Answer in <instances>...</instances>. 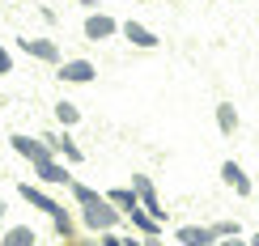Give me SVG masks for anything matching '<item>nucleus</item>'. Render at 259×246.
<instances>
[{
	"mask_svg": "<svg viewBox=\"0 0 259 246\" xmlns=\"http://www.w3.org/2000/svg\"><path fill=\"white\" fill-rule=\"evenodd\" d=\"M217 132L221 136L238 132V106H234V102H217Z\"/></svg>",
	"mask_w": 259,
	"mask_h": 246,
	"instance_id": "obj_16",
	"label": "nucleus"
},
{
	"mask_svg": "<svg viewBox=\"0 0 259 246\" xmlns=\"http://www.w3.org/2000/svg\"><path fill=\"white\" fill-rule=\"evenodd\" d=\"M72 187V200H77V208H81V221H85V229H94V233H106V229H115L119 225V217L123 212L106 200V191H94V187H85V183H68Z\"/></svg>",
	"mask_w": 259,
	"mask_h": 246,
	"instance_id": "obj_1",
	"label": "nucleus"
},
{
	"mask_svg": "<svg viewBox=\"0 0 259 246\" xmlns=\"http://www.w3.org/2000/svg\"><path fill=\"white\" fill-rule=\"evenodd\" d=\"M17 47L21 51H26V56L30 60H42V64H56V68H60V47H56V42H51V38H17Z\"/></svg>",
	"mask_w": 259,
	"mask_h": 246,
	"instance_id": "obj_9",
	"label": "nucleus"
},
{
	"mask_svg": "<svg viewBox=\"0 0 259 246\" xmlns=\"http://www.w3.org/2000/svg\"><path fill=\"white\" fill-rule=\"evenodd\" d=\"M0 246H38V233L30 225H13V229L0 233Z\"/></svg>",
	"mask_w": 259,
	"mask_h": 246,
	"instance_id": "obj_15",
	"label": "nucleus"
},
{
	"mask_svg": "<svg viewBox=\"0 0 259 246\" xmlns=\"http://www.w3.org/2000/svg\"><path fill=\"white\" fill-rule=\"evenodd\" d=\"M56 119H60V127H77L81 123V106L77 102H56Z\"/></svg>",
	"mask_w": 259,
	"mask_h": 246,
	"instance_id": "obj_17",
	"label": "nucleus"
},
{
	"mask_svg": "<svg viewBox=\"0 0 259 246\" xmlns=\"http://www.w3.org/2000/svg\"><path fill=\"white\" fill-rule=\"evenodd\" d=\"M42 140H47V144H51V153H56V157H64L68 166H81V157H85V153L77 149V140L68 136V127H64V132H47Z\"/></svg>",
	"mask_w": 259,
	"mask_h": 246,
	"instance_id": "obj_7",
	"label": "nucleus"
},
{
	"mask_svg": "<svg viewBox=\"0 0 259 246\" xmlns=\"http://www.w3.org/2000/svg\"><path fill=\"white\" fill-rule=\"evenodd\" d=\"M127 246H145V242H140V238H127Z\"/></svg>",
	"mask_w": 259,
	"mask_h": 246,
	"instance_id": "obj_24",
	"label": "nucleus"
},
{
	"mask_svg": "<svg viewBox=\"0 0 259 246\" xmlns=\"http://www.w3.org/2000/svg\"><path fill=\"white\" fill-rule=\"evenodd\" d=\"M255 208H259V195H255Z\"/></svg>",
	"mask_w": 259,
	"mask_h": 246,
	"instance_id": "obj_27",
	"label": "nucleus"
},
{
	"mask_svg": "<svg viewBox=\"0 0 259 246\" xmlns=\"http://www.w3.org/2000/svg\"><path fill=\"white\" fill-rule=\"evenodd\" d=\"M251 246H259V233H255V238H251Z\"/></svg>",
	"mask_w": 259,
	"mask_h": 246,
	"instance_id": "obj_26",
	"label": "nucleus"
},
{
	"mask_svg": "<svg viewBox=\"0 0 259 246\" xmlns=\"http://www.w3.org/2000/svg\"><path fill=\"white\" fill-rule=\"evenodd\" d=\"M9 144H13V153H21L26 162H38V157L51 153V144L42 140V136H26V132H13V136H9Z\"/></svg>",
	"mask_w": 259,
	"mask_h": 246,
	"instance_id": "obj_8",
	"label": "nucleus"
},
{
	"mask_svg": "<svg viewBox=\"0 0 259 246\" xmlns=\"http://www.w3.org/2000/svg\"><path fill=\"white\" fill-rule=\"evenodd\" d=\"M175 242H183V246H217L221 238L212 233V225H179Z\"/></svg>",
	"mask_w": 259,
	"mask_h": 246,
	"instance_id": "obj_10",
	"label": "nucleus"
},
{
	"mask_svg": "<svg viewBox=\"0 0 259 246\" xmlns=\"http://www.w3.org/2000/svg\"><path fill=\"white\" fill-rule=\"evenodd\" d=\"M221 178H225V187L230 191H238V195H255V187H251V178H246V170L238 162H221Z\"/></svg>",
	"mask_w": 259,
	"mask_h": 246,
	"instance_id": "obj_12",
	"label": "nucleus"
},
{
	"mask_svg": "<svg viewBox=\"0 0 259 246\" xmlns=\"http://www.w3.org/2000/svg\"><path fill=\"white\" fill-rule=\"evenodd\" d=\"M119 26H123V21H115L111 13H98V9H90V17H85V38H90V42H102V38H115V34H119Z\"/></svg>",
	"mask_w": 259,
	"mask_h": 246,
	"instance_id": "obj_4",
	"label": "nucleus"
},
{
	"mask_svg": "<svg viewBox=\"0 0 259 246\" xmlns=\"http://www.w3.org/2000/svg\"><path fill=\"white\" fill-rule=\"evenodd\" d=\"M212 233H217V238H238L242 225L238 221H212Z\"/></svg>",
	"mask_w": 259,
	"mask_h": 246,
	"instance_id": "obj_18",
	"label": "nucleus"
},
{
	"mask_svg": "<svg viewBox=\"0 0 259 246\" xmlns=\"http://www.w3.org/2000/svg\"><path fill=\"white\" fill-rule=\"evenodd\" d=\"M127 221H132V229L140 233V238H157V233H161V221H157V217H149L145 208L127 212Z\"/></svg>",
	"mask_w": 259,
	"mask_h": 246,
	"instance_id": "obj_14",
	"label": "nucleus"
},
{
	"mask_svg": "<svg viewBox=\"0 0 259 246\" xmlns=\"http://www.w3.org/2000/svg\"><path fill=\"white\" fill-rule=\"evenodd\" d=\"M119 34L132 42V47H140V51H153L157 42H161L153 30H149V26H140V21H123V26H119Z\"/></svg>",
	"mask_w": 259,
	"mask_h": 246,
	"instance_id": "obj_11",
	"label": "nucleus"
},
{
	"mask_svg": "<svg viewBox=\"0 0 259 246\" xmlns=\"http://www.w3.org/2000/svg\"><path fill=\"white\" fill-rule=\"evenodd\" d=\"M145 246H161V238H145Z\"/></svg>",
	"mask_w": 259,
	"mask_h": 246,
	"instance_id": "obj_22",
	"label": "nucleus"
},
{
	"mask_svg": "<svg viewBox=\"0 0 259 246\" xmlns=\"http://www.w3.org/2000/svg\"><path fill=\"white\" fill-rule=\"evenodd\" d=\"M132 187H136V195H140V208H145L149 217H157L161 225H166V208H161V200H157L153 178H149V174H132Z\"/></svg>",
	"mask_w": 259,
	"mask_h": 246,
	"instance_id": "obj_5",
	"label": "nucleus"
},
{
	"mask_svg": "<svg viewBox=\"0 0 259 246\" xmlns=\"http://www.w3.org/2000/svg\"><path fill=\"white\" fill-rule=\"evenodd\" d=\"M30 166H34L38 183H47V187H68V183H72V174H68V162H60L56 153L38 157V162H30Z\"/></svg>",
	"mask_w": 259,
	"mask_h": 246,
	"instance_id": "obj_3",
	"label": "nucleus"
},
{
	"mask_svg": "<svg viewBox=\"0 0 259 246\" xmlns=\"http://www.w3.org/2000/svg\"><path fill=\"white\" fill-rule=\"evenodd\" d=\"M17 195L26 200L30 208L47 212V217H51V225H56V233H60L64 242H77V221H72V217H68V208H64V204H56V200H51L47 191H38L34 183H21V187H17Z\"/></svg>",
	"mask_w": 259,
	"mask_h": 246,
	"instance_id": "obj_2",
	"label": "nucleus"
},
{
	"mask_svg": "<svg viewBox=\"0 0 259 246\" xmlns=\"http://www.w3.org/2000/svg\"><path fill=\"white\" fill-rule=\"evenodd\" d=\"M5 72H13V56H9V51L0 47V77H5Z\"/></svg>",
	"mask_w": 259,
	"mask_h": 246,
	"instance_id": "obj_20",
	"label": "nucleus"
},
{
	"mask_svg": "<svg viewBox=\"0 0 259 246\" xmlns=\"http://www.w3.org/2000/svg\"><path fill=\"white\" fill-rule=\"evenodd\" d=\"M106 200H111V204L119 208L123 217H127V212H136V208H140V195H136V187H111V191H106Z\"/></svg>",
	"mask_w": 259,
	"mask_h": 246,
	"instance_id": "obj_13",
	"label": "nucleus"
},
{
	"mask_svg": "<svg viewBox=\"0 0 259 246\" xmlns=\"http://www.w3.org/2000/svg\"><path fill=\"white\" fill-rule=\"evenodd\" d=\"M221 246H251V238L242 242V233H238V238H221Z\"/></svg>",
	"mask_w": 259,
	"mask_h": 246,
	"instance_id": "obj_21",
	"label": "nucleus"
},
{
	"mask_svg": "<svg viewBox=\"0 0 259 246\" xmlns=\"http://www.w3.org/2000/svg\"><path fill=\"white\" fill-rule=\"evenodd\" d=\"M56 77H60L64 85H90L94 77H98V68H94V60H64Z\"/></svg>",
	"mask_w": 259,
	"mask_h": 246,
	"instance_id": "obj_6",
	"label": "nucleus"
},
{
	"mask_svg": "<svg viewBox=\"0 0 259 246\" xmlns=\"http://www.w3.org/2000/svg\"><path fill=\"white\" fill-rule=\"evenodd\" d=\"M98 242H102V246H127V238H119V233H115V229L98 233Z\"/></svg>",
	"mask_w": 259,
	"mask_h": 246,
	"instance_id": "obj_19",
	"label": "nucleus"
},
{
	"mask_svg": "<svg viewBox=\"0 0 259 246\" xmlns=\"http://www.w3.org/2000/svg\"><path fill=\"white\" fill-rule=\"evenodd\" d=\"M77 246H102V242H81V238H77Z\"/></svg>",
	"mask_w": 259,
	"mask_h": 246,
	"instance_id": "obj_25",
	"label": "nucleus"
},
{
	"mask_svg": "<svg viewBox=\"0 0 259 246\" xmlns=\"http://www.w3.org/2000/svg\"><path fill=\"white\" fill-rule=\"evenodd\" d=\"M0 233H5V204H0Z\"/></svg>",
	"mask_w": 259,
	"mask_h": 246,
	"instance_id": "obj_23",
	"label": "nucleus"
}]
</instances>
